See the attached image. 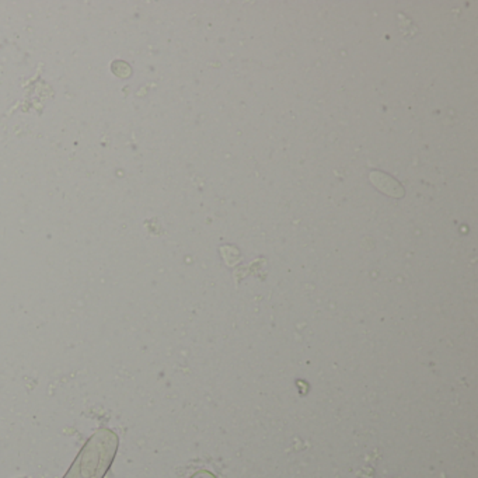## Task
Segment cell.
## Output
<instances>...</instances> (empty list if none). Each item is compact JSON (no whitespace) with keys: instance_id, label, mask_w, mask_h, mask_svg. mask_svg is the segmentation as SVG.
Returning a JSON list of instances; mask_svg holds the SVG:
<instances>
[{"instance_id":"obj_1","label":"cell","mask_w":478,"mask_h":478,"mask_svg":"<svg viewBox=\"0 0 478 478\" xmlns=\"http://www.w3.org/2000/svg\"><path fill=\"white\" fill-rule=\"evenodd\" d=\"M370 181L384 194L394 197V198H401L404 195V188L401 187L400 183H397L393 177L381 173V171H372L370 173Z\"/></svg>"}]
</instances>
